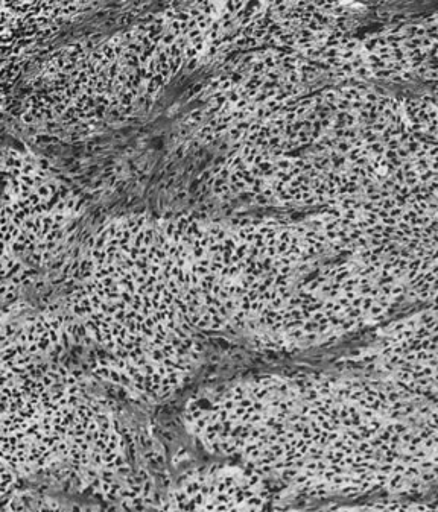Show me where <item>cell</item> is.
I'll return each instance as SVG.
<instances>
[{
  "label": "cell",
  "instance_id": "6da1fadb",
  "mask_svg": "<svg viewBox=\"0 0 438 512\" xmlns=\"http://www.w3.org/2000/svg\"><path fill=\"white\" fill-rule=\"evenodd\" d=\"M194 332L188 324L178 323L162 347L143 341L124 356L96 345L86 351L84 367L99 383L119 389L134 402L159 405L174 397L200 368L203 348Z\"/></svg>",
  "mask_w": 438,
  "mask_h": 512
}]
</instances>
